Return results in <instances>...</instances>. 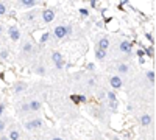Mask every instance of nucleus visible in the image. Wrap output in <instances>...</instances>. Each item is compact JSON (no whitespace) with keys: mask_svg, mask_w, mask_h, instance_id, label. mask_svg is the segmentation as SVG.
Segmentation results:
<instances>
[{"mask_svg":"<svg viewBox=\"0 0 156 140\" xmlns=\"http://www.w3.org/2000/svg\"><path fill=\"white\" fill-rule=\"evenodd\" d=\"M5 128H6L5 120H0V132H3V131H5Z\"/></svg>","mask_w":156,"mask_h":140,"instance_id":"nucleus-22","label":"nucleus"},{"mask_svg":"<svg viewBox=\"0 0 156 140\" xmlns=\"http://www.w3.org/2000/svg\"><path fill=\"white\" fill-rule=\"evenodd\" d=\"M22 50H24L25 53H30V52L33 50V45H31V42H27V44L22 47Z\"/></svg>","mask_w":156,"mask_h":140,"instance_id":"nucleus-18","label":"nucleus"},{"mask_svg":"<svg viewBox=\"0 0 156 140\" xmlns=\"http://www.w3.org/2000/svg\"><path fill=\"white\" fill-rule=\"evenodd\" d=\"M8 33H10V38H11L13 41H19V39H20V31H19L17 27L11 25V27L8 28Z\"/></svg>","mask_w":156,"mask_h":140,"instance_id":"nucleus-6","label":"nucleus"},{"mask_svg":"<svg viewBox=\"0 0 156 140\" xmlns=\"http://www.w3.org/2000/svg\"><path fill=\"white\" fill-rule=\"evenodd\" d=\"M2 31H3V27H2V25H0V34H2Z\"/></svg>","mask_w":156,"mask_h":140,"instance_id":"nucleus-33","label":"nucleus"},{"mask_svg":"<svg viewBox=\"0 0 156 140\" xmlns=\"http://www.w3.org/2000/svg\"><path fill=\"white\" fill-rule=\"evenodd\" d=\"M80 13H81V16H87V10H84V8H80Z\"/></svg>","mask_w":156,"mask_h":140,"instance_id":"nucleus-25","label":"nucleus"},{"mask_svg":"<svg viewBox=\"0 0 156 140\" xmlns=\"http://www.w3.org/2000/svg\"><path fill=\"white\" fill-rule=\"evenodd\" d=\"M6 14V5L0 2V16H5Z\"/></svg>","mask_w":156,"mask_h":140,"instance_id":"nucleus-20","label":"nucleus"},{"mask_svg":"<svg viewBox=\"0 0 156 140\" xmlns=\"http://www.w3.org/2000/svg\"><path fill=\"white\" fill-rule=\"evenodd\" d=\"M70 100H72V101H75V103H80V98H78V95H72V97H70Z\"/></svg>","mask_w":156,"mask_h":140,"instance_id":"nucleus-23","label":"nucleus"},{"mask_svg":"<svg viewBox=\"0 0 156 140\" xmlns=\"http://www.w3.org/2000/svg\"><path fill=\"white\" fill-rule=\"evenodd\" d=\"M145 36H147V39H148V41H152V42H153V36H152V34H150V33H147V34H145Z\"/></svg>","mask_w":156,"mask_h":140,"instance_id":"nucleus-29","label":"nucleus"},{"mask_svg":"<svg viewBox=\"0 0 156 140\" xmlns=\"http://www.w3.org/2000/svg\"><path fill=\"white\" fill-rule=\"evenodd\" d=\"M91 6H92V8H95V6H97V2H95V0H92V2H91Z\"/></svg>","mask_w":156,"mask_h":140,"instance_id":"nucleus-31","label":"nucleus"},{"mask_svg":"<svg viewBox=\"0 0 156 140\" xmlns=\"http://www.w3.org/2000/svg\"><path fill=\"white\" fill-rule=\"evenodd\" d=\"M42 19H44V22L50 24L52 20L55 19V11H53V10H44L42 11Z\"/></svg>","mask_w":156,"mask_h":140,"instance_id":"nucleus-7","label":"nucleus"},{"mask_svg":"<svg viewBox=\"0 0 156 140\" xmlns=\"http://www.w3.org/2000/svg\"><path fill=\"white\" fill-rule=\"evenodd\" d=\"M2 140H10L8 137H2Z\"/></svg>","mask_w":156,"mask_h":140,"instance_id":"nucleus-34","label":"nucleus"},{"mask_svg":"<svg viewBox=\"0 0 156 140\" xmlns=\"http://www.w3.org/2000/svg\"><path fill=\"white\" fill-rule=\"evenodd\" d=\"M52 59H53V62H55L56 69H63L64 67V59H63V55H61L59 52H53L52 53Z\"/></svg>","mask_w":156,"mask_h":140,"instance_id":"nucleus-1","label":"nucleus"},{"mask_svg":"<svg viewBox=\"0 0 156 140\" xmlns=\"http://www.w3.org/2000/svg\"><path fill=\"white\" fill-rule=\"evenodd\" d=\"M0 56H2V58H6V56H8V53H6V50H0Z\"/></svg>","mask_w":156,"mask_h":140,"instance_id":"nucleus-27","label":"nucleus"},{"mask_svg":"<svg viewBox=\"0 0 156 140\" xmlns=\"http://www.w3.org/2000/svg\"><path fill=\"white\" fill-rule=\"evenodd\" d=\"M42 126V120L41 118H33V120H30V122H27L25 123V128L27 129H38V128H41Z\"/></svg>","mask_w":156,"mask_h":140,"instance_id":"nucleus-4","label":"nucleus"},{"mask_svg":"<svg viewBox=\"0 0 156 140\" xmlns=\"http://www.w3.org/2000/svg\"><path fill=\"white\" fill-rule=\"evenodd\" d=\"M78 98H80V103H86V97L84 95H78Z\"/></svg>","mask_w":156,"mask_h":140,"instance_id":"nucleus-26","label":"nucleus"},{"mask_svg":"<svg viewBox=\"0 0 156 140\" xmlns=\"http://www.w3.org/2000/svg\"><path fill=\"white\" fill-rule=\"evenodd\" d=\"M28 109L33 111V112H38V111L41 109V103H39L38 100H31V101L28 103Z\"/></svg>","mask_w":156,"mask_h":140,"instance_id":"nucleus-10","label":"nucleus"},{"mask_svg":"<svg viewBox=\"0 0 156 140\" xmlns=\"http://www.w3.org/2000/svg\"><path fill=\"white\" fill-rule=\"evenodd\" d=\"M144 53H145L147 56H150V58H153V56H155V47H153V45H152V47H148Z\"/></svg>","mask_w":156,"mask_h":140,"instance_id":"nucleus-17","label":"nucleus"},{"mask_svg":"<svg viewBox=\"0 0 156 140\" xmlns=\"http://www.w3.org/2000/svg\"><path fill=\"white\" fill-rule=\"evenodd\" d=\"M10 140H19L20 139V134H19V131L17 129H11L10 131V136H8Z\"/></svg>","mask_w":156,"mask_h":140,"instance_id":"nucleus-12","label":"nucleus"},{"mask_svg":"<svg viewBox=\"0 0 156 140\" xmlns=\"http://www.w3.org/2000/svg\"><path fill=\"white\" fill-rule=\"evenodd\" d=\"M38 2L36 0H22V6H25V8H31V6H36Z\"/></svg>","mask_w":156,"mask_h":140,"instance_id":"nucleus-13","label":"nucleus"},{"mask_svg":"<svg viewBox=\"0 0 156 140\" xmlns=\"http://www.w3.org/2000/svg\"><path fill=\"white\" fill-rule=\"evenodd\" d=\"M3 111H5V104H3V103H0V115L3 114Z\"/></svg>","mask_w":156,"mask_h":140,"instance_id":"nucleus-28","label":"nucleus"},{"mask_svg":"<svg viewBox=\"0 0 156 140\" xmlns=\"http://www.w3.org/2000/svg\"><path fill=\"white\" fill-rule=\"evenodd\" d=\"M117 70H119V73H128L130 67H128L126 64H119V66H117Z\"/></svg>","mask_w":156,"mask_h":140,"instance_id":"nucleus-15","label":"nucleus"},{"mask_svg":"<svg viewBox=\"0 0 156 140\" xmlns=\"http://www.w3.org/2000/svg\"><path fill=\"white\" fill-rule=\"evenodd\" d=\"M147 80L150 81L152 84L155 83V70H148V72H147Z\"/></svg>","mask_w":156,"mask_h":140,"instance_id":"nucleus-16","label":"nucleus"},{"mask_svg":"<svg viewBox=\"0 0 156 140\" xmlns=\"http://www.w3.org/2000/svg\"><path fill=\"white\" fill-rule=\"evenodd\" d=\"M138 56H140V58H142V56H144V50H138Z\"/></svg>","mask_w":156,"mask_h":140,"instance_id":"nucleus-30","label":"nucleus"},{"mask_svg":"<svg viewBox=\"0 0 156 140\" xmlns=\"http://www.w3.org/2000/svg\"><path fill=\"white\" fill-rule=\"evenodd\" d=\"M55 38L56 39H64L66 36H67V27H64V25H58V27H55Z\"/></svg>","mask_w":156,"mask_h":140,"instance_id":"nucleus-3","label":"nucleus"},{"mask_svg":"<svg viewBox=\"0 0 156 140\" xmlns=\"http://www.w3.org/2000/svg\"><path fill=\"white\" fill-rule=\"evenodd\" d=\"M36 72H38L39 75H44V72H45V70H44V67H38V69H36Z\"/></svg>","mask_w":156,"mask_h":140,"instance_id":"nucleus-24","label":"nucleus"},{"mask_svg":"<svg viewBox=\"0 0 156 140\" xmlns=\"http://www.w3.org/2000/svg\"><path fill=\"white\" fill-rule=\"evenodd\" d=\"M109 84L112 86V89H122L123 81H122L120 76H111V78H109Z\"/></svg>","mask_w":156,"mask_h":140,"instance_id":"nucleus-5","label":"nucleus"},{"mask_svg":"<svg viewBox=\"0 0 156 140\" xmlns=\"http://www.w3.org/2000/svg\"><path fill=\"white\" fill-rule=\"evenodd\" d=\"M50 39V33H44L42 34V38H41V42H42V44H45L47 41Z\"/></svg>","mask_w":156,"mask_h":140,"instance_id":"nucleus-21","label":"nucleus"},{"mask_svg":"<svg viewBox=\"0 0 156 140\" xmlns=\"http://www.w3.org/2000/svg\"><path fill=\"white\" fill-rule=\"evenodd\" d=\"M25 89H27V84L20 81V83H16V86H14V92H16V94H20V92H24Z\"/></svg>","mask_w":156,"mask_h":140,"instance_id":"nucleus-11","label":"nucleus"},{"mask_svg":"<svg viewBox=\"0 0 156 140\" xmlns=\"http://www.w3.org/2000/svg\"><path fill=\"white\" fill-rule=\"evenodd\" d=\"M112 140H119V139H117V137H114V139H112Z\"/></svg>","mask_w":156,"mask_h":140,"instance_id":"nucleus-35","label":"nucleus"},{"mask_svg":"<svg viewBox=\"0 0 156 140\" xmlns=\"http://www.w3.org/2000/svg\"><path fill=\"white\" fill-rule=\"evenodd\" d=\"M108 47H109V39L108 38H101L100 41H98V48L100 50H108Z\"/></svg>","mask_w":156,"mask_h":140,"instance_id":"nucleus-9","label":"nucleus"},{"mask_svg":"<svg viewBox=\"0 0 156 140\" xmlns=\"http://www.w3.org/2000/svg\"><path fill=\"white\" fill-rule=\"evenodd\" d=\"M105 56H106V52L105 50H100V48H97V52H95V58L97 59H105Z\"/></svg>","mask_w":156,"mask_h":140,"instance_id":"nucleus-14","label":"nucleus"},{"mask_svg":"<svg viewBox=\"0 0 156 140\" xmlns=\"http://www.w3.org/2000/svg\"><path fill=\"white\" fill-rule=\"evenodd\" d=\"M119 48H120V52H122V53H126V55H130V53L133 52V45H131V42H130V41H126V39L120 41Z\"/></svg>","mask_w":156,"mask_h":140,"instance_id":"nucleus-2","label":"nucleus"},{"mask_svg":"<svg viewBox=\"0 0 156 140\" xmlns=\"http://www.w3.org/2000/svg\"><path fill=\"white\" fill-rule=\"evenodd\" d=\"M52 140H64V139H61V137H53Z\"/></svg>","mask_w":156,"mask_h":140,"instance_id":"nucleus-32","label":"nucleus"},{"mask_svg":"<svg viewBox=\"0 0 156 140\" xmlns=\"http://www.w3.org/2000/svg\"><path fill=\"white\" fill-rule=\"evenodd\" d=\"M108 98H109V103H117V98L114 95V92H108Z\"/></svg>","mask_w":156,"mask_h":140,"instance_id":"nucleus-19","label":"nucleus"},{"mask_svg":"<svg viewBox=\"0 0 156 140\" xmlns=\"http://www.w3.org/2000/svg\"><path fill=\"white\" fill-rule=\"evenodd\" d=\"M152 115L150 114H142L140 115V125L144 126V128H147V126H150L152 125Z\"/></svg>","mask_w":156,"mask_h":140,"instance_id":"nucleus-8","label":"nucleus"}]
</instances>
